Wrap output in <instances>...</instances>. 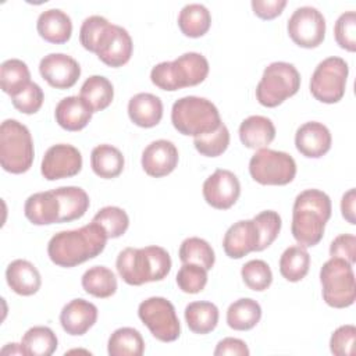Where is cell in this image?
Returning a JSON list of instances; mask_svg holds the SVG:
<instances>
[{"label":"cell","instance_id":"6da1fadb","mask_svg":"<svg viewBox=\"0 0 356 356\" xmlns=\"http://www.w3.org/2000/svg\"><path fill=\"white\" fill-rule=\"evenodd\" d=\"M106 231L96 222L76 229L60 231L47 243L50 260L60 267H75L99 256L107 243Z\"/></svg>","mask_w":356,"mask_h":356},{"label":"cell","instance_id":"7a4b0ae2","mask_svg":"<svg viewBox=\"0 0 356 356\" xmlns=\"http://www.w3.org/2000/svg\"><path fill=\"white\" fill-rule=\"evenodd\" d=\"M331 199L320 189H306L293 202L291 231L295 241L303 248L316 246L324 235L331 217Z\"/></svg>","mask_w":356,"mask_h":356},{"label":"cell","instance_id":"3957f363","mask_svg":"<svg viewBox=\"0 0 356 356\" xmlns=\"http://www.w3.org/2000/svg\"><path fill=\"white\" fill-rule=\"evenodd\" d=\"M120 277L128 285H143L164 280L171 270V257L161 246L125 248L115 260Z\"/></svg>","mask_w":356,"mask_h":356},{"label":"cell","instance_id":"277c9868","mask_svg":"<svg viewBox=\"0 0 356 356\" xmlns=\"http://www.w3.org/2000/svg\"><path fill=\"white\" fill-rule=\"evenodd\" d=\"M207 58L196 51H188L174 61H163L150 71L153 85L163 90L174 92L202 83L209 75Z\"/></svg>","mask_w":356,"mask_h":356},{"label":"cell","instance_id":"5b68a950","mask_svg":"<svg viewBox=\"0 0 356 356\" xmlns=\"http://www.w3.org/2000/svg\"><path fill=\"white\" fill-rule=\"evenodd\" d=\"M171 122L179 134L195 138L217 129L222 121L217 107L210 100L185 96L172 104Z\"/></svg>","mask_w":356,"mask_h":356},{"label":"cell","instance_id":"8992f818","mask_svg":"<svg viewBox=\"0 0 356 356\" xmlns=\"http://www.w3.org/2000/svg\"><path fill=\"white\" fill-rule=\"evenodd\" d=\"M35 157L29 129L19 121L8 118L0 125V164L11 174L26 172Z\"/></svg>","mask_w":356,"mask_h":356},{"label":"cell","instance_id":"52a82bcc","mask_svg":"<svg viewBox=\"0 0 356 356\" xmlns=\"http://www.w3.org/2000/svg\"><path fill=\"white\" fill-rule=\"evenodd\" d=\"M300 74L293 64L274 61L263 71L256 86V99L264 107H277L288 97L298 93Z\"/></svg>","mask_w":356,"mask_h":356},{"label":"cell","instance_id":"ba28073f","mask_svg":"<svg viewBox=\"0 0 356 356\" xmlns=\"http://www.w3.org/2000/svg\"><path fill=\"white\" fill-rule=\"evenodd\" d=\"M324 302L335 309H345L355 303L356 284L352 264L339 257H331L320 270Z\"/></svg>","mask_w":356,"mask_h":356},{"label":"cell","instance_id":"9c48e42d","mask_svg":"<svg viewBox=\"0 0 356 356\" xmlns=\"http://www.w3.org/2000/svg\"><path fill=\"white\" fill-rule=\"evenodd\" d=\"M349 74L348 63L337 56L320 61L310 78V93L321 103H338L346 88Z\"/></svg>","mask_w":356,"mask_h":356},{"label":"cell","instance_id":"30bf717a","mask_svg":"<svg viewBox=\"0 0 356 356\" xmlns=\"http://www.w3.org/2000/svg\"><path fill=\"white\" fill-rule=\"evenodd\" d=\"M249 172L261 185H286L296 175V163L285 152L264 147L250 157Z\"/></svg>","mask_w":356,"mask_h":356},{"label":"cell","instance_id":"8fae6325","mask_svg":"<svg viewBox=\"0 0 356 356\" xmlns=\"http://www.w3.org/2000/svg\"><path fill=\"white\" fill-rule=\"evenodd\" d=\"M140 321L152 335L161 342H172L181 334L179 320L174 305L161 296H152L140 302L138 307Z\"/></svg>","mask_w":356,"mask_h":356},{"label":"cell","instance_id":"7c38bea8","mask_svg":"<svg viewBox=\"0 0 356 356\" xmlns=\"http://www.w3.org/2000/svg\"><path fill=\"white\" fill-rule=\"evenodd\" d=\"M286 29L295 44L305 49H314L324 40L325 18L316 7L303 6L292 13Z\"/></svg>","mask_w":356,"mask_h":356},{"label":"cell","instance_id":"4fadbf2b","mask_svg":"<svg viewBox=\"0 0 356 356\" xmlns=\"http://www.w3.org/2000/svg\"><path fill=\"white\" fill-rule=\"evenodd\" d=\"M82 170L81 152L68 143L50 146L40 164V172L47 181H56L76 175Z\"/></svg>","mask_w":356,"mask_h":356},{"label":"cell","instance_id":"5bb4252c","mask_svg":"<svg viewBox=\"0 0 356 356\" xmlns=\"http://www.w3.org/2000/svg\"><path fill=\"white\" fill-rule=\"evenodd\" d=\"M241 195L238 177L229 170L218 168L203 182V197L217 210L232 207Z\"/></svg>","mask_w":356,"mask_h":356},{"label":"cell","instance_id":"9a60e30c","mask_svg":"<svg viewBox=\"0 0 356 356\" xmlns=\"http://www.w3.org/2000/svg\"><path fill=\"white\" fill-rule=\"evenodd\" d=\"M132 50L134 44L128 31L120 25L110 24L97 44L96 56L106 65L118 68L129 61Z\"/></svg>","mask_w":356,"mask_h":356},{"label":"cell","instance_id":"2e32d148","mask_svg":"<svg viewBox=\"0 0 356 356\" xmlns=\"http://www.w3.org/2000/svg\"><path fill=\"white\" fill-rule=\"evenodd\" d=\"M42 78L56 89L72 88L81 76V67L75 58L64 53H50L39 63Z\"/></svg>","mask_w":356,"mask_h":356},{"label":"cell","instance_id":"e0dca14e","mask_svg":"<svg viewBox=\"0 0 356 356\" xmlns=\"http://www.w3.org/2000/svg\"><path fill=\"white\" fill-rule=\"evenodd\" d=\"M178 149L167 139H157L149 143L142 153L143 171L154 178L171 174L178 164Z\"/></svg>","mask_w":356,"mask_h":356},{"label":"cell","instance_id":"ac0fdd59","mask_svg":"<svg viewBox=\"0 0 356 356\" xmlns=\"http://www.w3.org/2000/svg\"><path fill=\"white\" fill-rule=\"evenodd\" d=\"M259 231L253 220H241L234 222L224 234L222 248L228 257L242 259L250 252H257Z\"/></svg>","mask_w":356,"mask_h":356},{"label":"cell","instance_id":"d6986e66","mask_svg":"<svg viewBox=\"0 0 356 356\" xmlns=\"http://www.w3.org/2000/svg\"><path fill=\"white\" fill-rule=\"evenodd\" d=\"M332 138L330 129L317 121L302 124L295 134L298 152L309 159H320L331 149Z\"/></svg>","mask_w":356,"mask_h":356},{"label":"cell","instance_id":"ffe728a7","mask_svg":"<svg viewBox=\"0 0 356 356\" xmlns=\"http://www.w3.org/2000/svg\"><path fill=\"white\" fill-rule=\"evenodd\" d=\"M97 320V307L82 299H72L68 302L60 313V323L63 330L74 337L83 335L95 325Z\"/></svg>","mask_w":356,"mask_h":356},{"label":"cell","instance_id":"44dd1931","mask_svg":"<svg viewBox=\"0 0 356 356\" xmlns=\"http://www.w3.org/2000/svg\"><path fill=\"white\" fill-rule=\"evenodd\" d=\"M93 115V110L81 96H68L58 102L54 110L57 124L70 132L83 129Z\"/></svg>","mask_w":356,"mask_h":356},{"label":"cell","instance_id":"7402d4cb","mask_svg":"<svg viewBox=\"0 0 356 356\" xmlns=\"http://www.w3.org/2000/svg\"><path fill=\"white\" fill-rule=\"evenodd\" d=\"M24 214L35 225L60 222V202L54 191L31 195L24 204Z\"/></svg>","mask_w":356,"mask_h":356},{"label":"cell","instance_id":"603a6c76","mask_svg":"<svg viewBox=\"0 0 356 356\" xmlns=\"http://www.w3.org/2000/svg\"><path fill=\"white\" fill-rule=\"evenodd\" d=\"M6 280L13 292L21 296L35 295L40 285L42 278L38 268L28 260H13L6 270Z\"/></svg>","mask_w":356,"mask_h":356},{"label":"cell","instance_id":"cb8c5ba5","mask_svg":"<svg viewBox=\"0 0 356 356\" xmlns=\"http://www.w3.org/2000/svg\"><path fill=\"white\" fill-rule=\"evenodd\" d=\"M38 33L49 43L61 44L70 40L72 33V22L67 13L60 8H50L38 17Z\"/></svg>","mask_w":356,"mask_h":356},{"label":"cell","instance_id":"d4e9b609","mask_svg":"<svg viewBox=\"0 0 356 356\" xmlns=\"http://www.w3.org/2000/svg\"><path fill=\"white\" fill-rule=\"evenodd\" d=\"M128 115L138 127H156L163 117V103L153 93H136L128 102Z\"/></svg>","mask_w":356,"mask_h":356},{"label":"cell","instance_id":"484cf974","mask_svg":"<svg viewBox=\"0 0 356 356\" xmlns=\"http://www.w3.org/2000/svg\"><path fill=\"white\" fill-rule=\"evenodd\" d=\"M275 138L273 121L264 115H250L239 125V139L249 149H264Z\"/></svg>","mask_w":356,"mask_h":356},{"label":"cell","instance_id":"4316f807","mask_svg":"<svg viewBox=\"0 0 356 356\" xmlns=\"http://www.w3.org/2000/svg\"><path fill=\"white\" fill-rule=\"evenodd\" d=\"M124 164L122 153L111 145H97L90 153V167L100 178L111 179L118 177L124 170Z\"/></svg>","mask_w":356,"mask_h":356},{"label":"cell","instance_id":"83f0119b","mask_svg":"<svg viewBox=\"0 0 356 356\" xmlns=\"http://www.w3.org/2000/svg\"><path fill=\"white\" fill-rule=\"evenodd\" d=\"M60 202V222L81 218L89 209V196L79 186H60L53 189Z\"/></svg>","mask_w":356,"mask_h":356},{"label":"cell","instance_id":"f1b7e54d","mask_svg":"<svg viewBox=\"0 0 356 356\" xmlns=\"http://www.w3.org/2000/svg\"><path fill=\"white\" fill-rule=\"evenodd\" d=\"M261 318L260 305L250 298L232 302L227 310V324L235 331H248L256 327Z\"/></svg>","mask_w":356,"mask_h":356},{"label":"cell","instance_id":"f546056e","mask_svg":"<svg viewBox=\"0 0 356 356\" xmlns=\"http://www.w3.org/2000/svg\"><path fill=\"white\" fill-rule=\"evenodd\" d=\"M185 321L195 334H209L218 324V309L211 302H192L185 307Z\"/></svg>","mask_w":356,"mask_h":356},{"label":"cell","instance_id":"4dcf8cb0","mask_svg":"<svg viewBox=\"0 0 356 356\" xmlns=\"http://www.w3.org/2000/svg\"><path fill=\"white\" fill-rule=\"evenodd\" d=\"M211 25V15L207 7L191 3L182 7L178 15V26L188 38H200L207 33Z\"/></svg>","mask_w":356,"mask_h":356},{"label":"cell","instance_id":"1f68e13d","mask_svg":"<svg viewBox=\"0 0 356 356\" xmlns=\"http://www.w3.org/2000/svg\"><path fill=\"white\" fill-rule=\"evenodd\" d=\"M81 282L86 293L99 299L110 298L117 291V278L114 273L104 266H93L88 268L83 273Z\"/></svg>","mask_w":356,"mask_h":356},{"label":"cell","instance_id":"d6a6232c","mask_svg":"<svg viewBox=\"0 0 356 356\" xmlns=\"http://www.w3.org/2000/svg\"><path fill=\"white\" fill-rule=\"evenodd\" d=\"M107 352L110 356H140L145 352V341L138 330L121 327L110 335Z\"/></svg>","mask_w":356,"mask_h":356},{"label":"cell","instance_id":"836d02e7","mask_svg":"<svg viewBox=\"0 0 356 356\" xmlns=\"http://www.w3.org/2000/svg\"><path fill=\"white\" fill-rule=\"evenodd\" d=\"M79 96L85 99L93 113L102 111L111 104L114 97V88L106 76L92 75L82 83Z\"/></svg>","mask_w":356,"mask_h":356},{"label":"cell","instance_id":"e575fe53","mask_svg":"<svg viewBox=\"0 0 356 356\" xmlns=\"http://www.w3.org/2000/svg\"><path fill=\"white\" fill-rule=\"evenodd\" d=\"M310 267V254L306 248L293 245L286 248L280 257V273L289 282H298L306 277Z\"/></svg>","mask_w":356,"mask_h":356},{"label":"cell","instance_id":"d590c367","mask_svg":"<svg viewBox=\"0 0 356 356\" xmlns=\"http://www.w3.org/2000/svg\"><path fill=\"white\" fill-rule=\"evenodd\" d=\"M21 345L29 356H50L56 352L58 341L51 328L36 325L24 334Z\"/></svg>","mask_w":356,"mask_h":356},{"label":"cell","instance_id":"8d00e7d4","mask_svg":"<svg viewBox=\"0 0 356 356\" xmlns=\"http://www.w3.org/2000/svg\"><path fill=\"white\" fill-rule=\"evenodd\" d=\"M31 82V72L19 58H8L0 67V85L4 93L14 96Z\"/></svg>","mask_w":356,"mask_h":356},{"label":"cell","instance_id":"74e56055","mask_svg":"<svg viewBox=\"0 0 356 356\" xmlns=\"http://www.w3.org/2000/svg\"><path fill=\"white\" fill-rule=\"evenodd\" d=\"M179 260L182 263H195L206 270H211L216 261V254L207 241L191 236L184 239L179 246Z\"/></svg>","mask_w":356,"mask_h":356},{"label":"cell","instance_id":"f35d334b","mask_svg":"<svg viewBox=\"0 0 356 356\" xmlns=\"http://www.w3.org/2000/svg\"><path fill=\"white\" fill-rule=\"evenodd\" d=\"M92 221L106 231L107 238H120L129 227V217L127 211L117 206H106L100 209Z\"/></svg>","mask_w":356,"mask_h":356},{"label":"cell","instance_id":"ab89813d","mask_svg":"<svg viewBox=\"0 0 356 356\" xmlns=\"http://www.w3.org/2000/svg\"><path fill=\"white\" fill-rule=\"evenodd\" d=\"M193 145L196 150L206 157L221 156L229 145V131L224 122L211 132L197 135L193 138Z\"/></svg>","mask_w":356,"mask_h":356},{"label":"cell","instance_id":"60d3db41","mask_svg":"<svg viewBox=\"0 0 356 356\" xmlns=\"http://www.w3.org/2000/svg\"><path fill=\"white\" fill-rule=\"evenodd\" d=\"M241 275L245 285L256 292L266 291L273 282V273L270 266L260 259L249 260L245 263L242 266Z\"/></svg>","mask_w":356,"mask_h":356},{"label":"cell","instance_id":"b9f144b4","mask_svg":"<svg viewBox=\"0 0 356 356\" xmlns=\"http://www.w3.org/2000/svg\"><path fill=\"white\" fill-rule=\"evenodd\" d=\"M252 220L256 224L259 236H260L257 252H261V250L267 249L277 239V236L281 231V225H282L281 217L274 210H264V211L256 214Z\"/></svg>","mask_w":356,"mask_h":356},{"label":"cell","instance_id":"7bdbcfd3","mask_svg":"<svg viewBox=\"0 0 356 356\" xmlns=\"http://www.w3.org/2000/svg\"><path fill=\"white\" fill-rule=\"evenodd\" d=\"M177 285L185 293H199L207 284V270L195 263H184L177 273Z\"/></svg>","mask_w":356,"mask_h":356},{"label":"cell","instance_id":"ee69618b","mask_svg":"<svg viewBox=\"0 0 356 356\" xmlns=\"http://www.w3.org/2000/svg\"><path fill=\"white\" fill-rule=\"evenodd\" d=\"M108 26H110L108 19L102 15H90V17L85 18L81 25V29H79L81 44L86 50L96 53L97 44Z\"/></svg>","mask_w":356,"mask_h":356},{"label":"cell","instance_id":"f6af8a7d","mask_svg":"<svg viewBox=\"0 0 356 356\" xmlns=\"http://www.w3.org/2000/svg\"><path fill=\"white\" fill-rule=\"evenodd\" d=\"M44 100L42 88L36 82H29L22 90L11 96L13 106L24 114H35L40 110Z\"/></svg>","mask_w":356,"mask_h":356},{"label":"cell","instance_id":"bcb514c9","mask_svg":"<svg viewBox=\"0 0 356 356\" xmlns=\"http://www.w3.org/2000/svg\"><path fill=\"white\" fill-rule=\"evenodd\" d=\"M334 36L339 47L348 51L356 50V13L355 11H345L338 17L334 25Z\"/></svg>","mask_w":356,"mask_h":356},{"label":"cell","instance_id":"7dc6e473","mask_svg":"<svg viewBox=\"0 0 356 356\" xmlns=\"http://www.w3.org/2000/svg\"><path fill=\"white\" fill-rule=\"evenodd\" d=\"M356 338V327L345 324L338 327L330 338V349L335 356H350Z\"/></svg>","mask_w":356,"mask_h":356},{"label":"cell","instance_id":"c3c4849f","mask_svg":"<svg viewBox=\"0 0 356 356\" xmlns=\"http://www.w3.org/2000/svg\"><path fill=\"white\" fill-rule=\"evenodd\" d=\"M330 256L339 257L350 263L356 261V236L353 234H341L330 245Z\"/></svg>","mask_w":356,"mask_h":356},{"label":"cell","instance_id":"681fc988","mask_svg":"<svg viewBox=\"0 0 356 356\" xmlns=\"http://www.w3.org/2000/svg\"><path fill=\"white\" fill-rule=\"evenodd\" d=\"M252 10L254 15L261 19H274L286 6V0H252Z\"/></svg>","mask_w":356,"mask_h":356},{"label":"cell","instance_id":"f907efd6","mask_svg":"<svg viewBox=\"0 0 356 356\" xmlns=\"http://www.w3.org/2000/svg\"><path fill=\"white\" fill-rule=\"evenodd\" d=\"M249 353L246 343L242 339L232 337L221 339L214 349V356H249Z\"/></svg>","mask_w":356,"mask_h":356},{"label":"cell","instance_id":"816d5d0a","mask_svg":"<svg viewBox=\"0 0 356 356\" xmlns=\"http://www.w3.org/2000/svg\"><path fill=\"white\" fill-rule=\"evenodd\" d=\"M355 203H356V191L355 188H350L348 192L343 193L342 200H341V211L342 217L349 222V224H356L355 218Z\"/></svg>","mask_w":356,"mask_h":356},{"label":"cell","instance_id":"f5cc1de1","mask_svg":"<svg viewBox=\"0 0 356 356\" xmlns=\"http://www.w3.org/2000/svg\"><path fill=\"white\" fill-rule=\"evenodd\" d=\"M1 355H26L21 343H7L1 349Z\"/></svg>","mask_w":356,"mask_h":356}]
</instances>
